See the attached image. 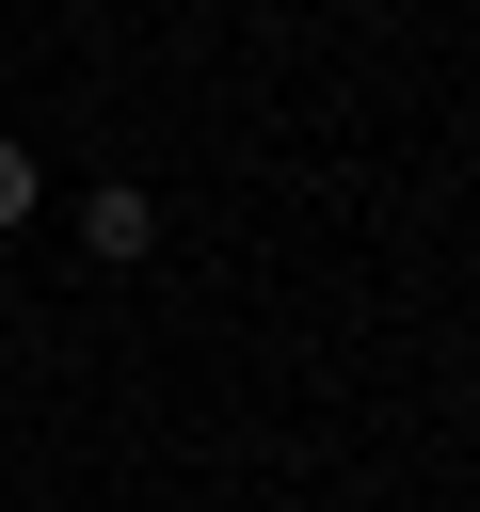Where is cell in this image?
Returning a JSON list of instances; mask_svg holds the SVG:
<instances>
[{"instance_id":"1","label":"cell","mask_w":480,"mask_h":512,"mask_svg":"<svg viewBox=\"0 0 480 512\" xmlns=\"http://www.w3.org/2000/svg\"><path fill=\"white\" fill-rule=\"evenodd\" d=\"M144 240H160V208H144V192H128V176H112V192H96V208H80V256H144Z\"/></svg>"},{"instance_id":"2","label":"cell","mask_w":480,"mask_h":512,"mask_svg":"<svg viewBox=\"0 0 480 512\" xmlns=\"http://www.w3.org/2000/svg\"><path fill=\"white\" fill-rule=\"evenodd\" d=\"M32 208H48V160H32V144H16V128H0V240H16V224H32Z\"/></svg>"}]
</instances>
